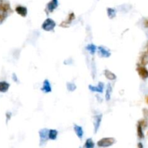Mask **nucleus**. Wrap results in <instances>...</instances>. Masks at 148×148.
Segmentation results:
<instances>
[{
  "mask_svg": "<svg viewBox=\"0 0 148 148\" xmlns=\"http://www.w3.org/2000/svg\"><path fill=\"white\" fill-rule=\"evenodd\" d=\"M57 26V23L55 21L51 18H47L44 21V23L41 25V28L46 32L53 31Z\"/></svg>",
  "mask_w": 148,
  "mask_h": 148,
  "instance_id": "nucleus-1",
  "label": "nucleus"
},
{
  "mask_svg": "<svg viewBox=\"0 0 148 148\" xmlns=\"http://www.w3.org/2000/svg\"><path fill=\"white\" fill-rule=\"evenodd\" d=\"M116 143V139L114 137H104L98 141L97 145L99 147H108Z\"/></svg>",
  "mask_w": 148,
  "mask_h": 148,
  "instance_id": "nucleus-2",
  "label": "nucleus"
},
{
  "mask_svg": "<svg viewBox=\"0 0 148 148\" xmlns=\"http://www.w3.org/2000/svg\"><path fill=\"white\" fill-rule=\"evenodd\" d=\"M48 132L49 129H42L39 131V137H40V145L43 146L47 142L48 138Z\"/></svg>",
  "mask_w": 148,
  "mask_h": 148,
  "instance_id": "nucleus-3",
  "label": "nucleus"
},
{
  "mask_svg": "<svg viewBox=\"0 0 148 148\" xmlns=\"http://www.w3.org/2000/svg\"><path fill=\"white\" fill-rule=\"evenodd\" d=\"M75 19V15L74 12H70V13L68 15L67 18L65 20V21H62L61 23H60L59 26L61 28H67L70 26L71 23H72V21Z\"/></svg>",
  "mask_w": 148,
  "mask_h": 148,
  "instance_id": "nucleus-4",
  "label": "nucleus"
},
{
  "mask_svg": "<svg viewBox=\"0 0 148 148\" xmlns=\"http://www.w3.org/2000/svg\"><path fill=\"white\" fill-rule=\"evenodd\" d=\"M137 72L139 76L142 78L143 80H145L148 78V69L145 66L142 65H138L137 67Z\"/></svg>",
  "mask_w": 148,
  "mask_h": 148,
  "instance_id": "nucleus-5",
  "label": "nucleus"
},
{
  "mask_svg": "<svg viewBox=\"0 0 148 148\" xmlns=\"http://www.w3.org/2000/svg\"><path fill=\"white\" fill-rule=\"evenodd\" d=\"M103 115L101 114H96L93 116V126H94V133L96 134L98 131L100 126L101 124Z\"/></svg>",
  "mask_w": 148,
  "mask_h": 148,
  "instance_id": "nucleus-6",
  "label": "nucleus"
},
{
  "mask_svg": "<svg viewBox=\"0 0 148 148\" xmlns=\"http://www.w3.org/2000/svg\"><path fill=\"white\" fill-rule=\"evenodd\" d=\"M89 90L91 92L93 93H103V89H104V83L102 82H99L97 85H90L88 86Z\"/></svg>",
  "mask_w": 148,
  "mask_h": 148,
  "instance_id": "nucleus-7",
  "label": "nucleus"
},
{
  "mask_svg": "<svg viewBox=\"0 0 148 148\" xmlns=\"http://www.w3.org/2000/svg\"><path fill=\"white\" fill-rule=\"evenodd\" d=\"M97 51L98 53V55L100 57H103V58H108L111 55L109 50H108L106 48H105V47L102 46H98Z\"/></svg>",
  "mask_w": 148,
  "mask_h": 148,
  "instance_id": "nucleus-8",
  "label": "nucleus"
},
{
  "mask_svg": "<svg viewBox=\"0 0 148 148\" xmlns=\"http://www.w3.org/2000/svg\"><path fill=\"white\" fill-rule=\"evenodd\" d=\"M59 6L58 0H51L46 5V12L48 13L53 12Z\"/></svg>",
  "mask_w": 148,
  "mask_h": 148,
  "instance_id": "nucleus-9",
  "label": "nucleus"
},
{
  "mask_svg": "<svg viewBox=\"0 0 148 148\" xmlns=\"http://www.w3.org/2000/svg\"><path fill=\"white\" fill-rule=\"evenodd\" d=\"M41 91H43L45 93H49L52 91V87H51V82L49 80L46 79L43 82V85L41 87Z\"/></svg>",
  "mask_w": 148,
  "mask_h": 148,
  "instance_id": "nucleus-10",
  "label": "nucleus"
},
{
  "mask_svg": "<svg viewBox=\"0 0 148 148\" xmlns=\"http://www.w3.org/2000/svg\"><path fill=\"white\" fill-rule=\"evenodd\" d=\"M15 12L20 15L21 17H26L28 15V9L26 7L22 6V5H18L15 7Z\"/></svg>",
  "mask_w": 148,
  "mask_h": 148,
  "instance_id": "nucleus-11",
  "label": "nucleus"
},
{
  "mask_svg": "<svg viewBox=\"0 0 148 148\" xmlns=\"http://www.w3.org/2000/svg\"><path fill=\"white\" fill-rule=\"evenodd\" d=\"M74 131H75V134H76V135L77 136V137L79 138V139H82L84 135V131L82 126L77 125V124H75V125H74Z\"/></svg>",
  "mask_w": 148,
  "mask_h": 148,
  "instance_id": "nucleus-12",
  "label": "nucleus"
},
{
  "mask_svg": "<svg viewBox=\"0 0 148 148\" xmlns=\"http://www.w3.org/2000/svg\"><path fill=\"white\" fill-rule=\"evenodd\" d=\"M103 75H104L106 78L107 79H108V80L114 81L116 80L117 78L116 75L114 72H111V70H109V69H105L104 72H103Z\"/></svg>",
  "mask_w": 148,
  "mask_h": 148,
  "instance_id": "nucleus-13",
  "label": "nucleus"
},
{
  "mask_svg": "<svg viewBox=\"0 0 148 148\" xmlns=\"http://www.w3.org/2000/svg\"><path fill=\"white\" fill-rule=\"evenodd\" d=\"M139 65L146 66L148 65V53L144 52L141 54L139 60Z\"/></svg>",
  "mask_w": 148,
  "mask_h": 148,
  "instance_id": "nucleus-14",
  "label": "nucleus"
},
{
  "mask_svg": "<svg viewBox=\"0 0 148 148\" xmlns=\"http://www.w3.org/2000/svg\"><path fill=\"white\" fill-rule=\"evenodd\" d=\"M11 7L9 3L6 2H0V12H4V13H7V12H11Z\"/></svg>",
  "mask_w": 148,
  "mask_h": 148,
  "instance_id": "nucleus-15",
  "label": "nucleus"
},
{
  "mask_svg": "<svg viewBox=\"0 0 148 148\" xmlns=\"http://www.w3.org/2000/svg\"><path fill=\"white\" fill-rule=\"evenodd\" d=\"M112 92H113L112 86H111V84L108 83V85H107L106 90V95H105V98H106V101H109V100H111Z\"/></svg>",
  "mask_w": 148,
  "mask_h": 148,
  "instance_id": "nucleus-16",
  "label": "nucleus"
},
{
  "mask_svg": "<svg viewBox=\"0 0 148 148\" xmlns=\"http://www.w3.org/2000/svg\"><path fill=\"white\" fill-rule=\"evenodd\" d=\"M10 85L5 81H1L0 82V92L1 93H6L8 91Z\"/></svg>",
  "mask_w": 148,
  "mask_h": 148,
  "instance_id": "nucleus-17",
  "label": "nucleus"
},
{
  "mask_svg": "<svg viewBox=\"0 0 148 148\" xmlns=\"http://www.w3.org/2000/svg\"><path fill=\"white\" fill-rule=\"evenodd\" d=\"M85 48L86 50L90 53V54H91V55H94V54L96 53V51H97L98 46H96L93 44H87Z\"/></svg>",
  "mask_w": 148,
  "mask_h": 148,
  "instance_id": "nucleus-18",
  "label": "nucleus"
},
{
  "mask_svg": "<svg viewBox=\"0 0 148 148\" xmlns=\"http://www.w3.org/2000/svg\"><path fill=\"white\" fill-rule=\"evenodd\" d=\"M143 128H142V126L137 123V137L139 139H143L145 138V134L143 132Z\"/></svg>",
  "mask_w": 148,
  "mask_h": 148,
  "instance_id": "nucleus-19",
  "label": "nucleus"
},
{
  "mask_svg": "<svg viewBox=\"0 0 148 148\" xmlns=\"http://www.w3.org/2000/svg\"><path fill=\"white\" fill-rule=\"evenodd\" d=\"M58 137V131L56 129H49L48 132V138L51 140H56Z\"/></svg>",
  "mask_w": 148,
  "mask_h": 148,
  "instance_id": "nucleus-20",
  "label": "nucleus"
},
{
  "mask_svg": "<svg viewBox=\"0 0 148 148\" xmlns=\"http://www.w3.org/2000/svg\"><path fill=\"white\" fill-rule=\"evenodd\" d=\"M107 15L110 19H114L116 16V11L114 8L108 7L107 8Z\"/></svg>",
  "mask_w": 148,
  "mask_h": 148,
  "instance_id": "nucleus-21",
  "label": "nucleus"
},
{
  "mask_svg": "<svg viewBox=\"0 0 148 148\" xmlns=\"http://www.w3.org/2000/svg\"><path fill=\"white\" fill-rule=\"evenodd\" d=\"M95 143L91 138H88L86 139L85 142V148H94Z\"/></svg>",
  "mask_w": 148,
  "mask_h": 148,
  "instance_id": "nucleus-22",
  "label": "nucleus"
},
{
  "mask_svg": "<svg viewBox=\"0 0 148 148\" xmlns=\"http://www.w3.org/2000/svg\"><path fill=\"white\" fill-rule=\"evenodd\" d=\"M67 89L69 92H74L77 89V85L75 83L72 82H69L67 83Z\"/></svg>",
  "mask_w": 148,
  "mask_h": 148,
  "instance_id": "nucleus-23",
  "label": "nucleus"
},
{
  "mask_svg": "<svg viewBox=\"0 0 148 148\" xmlns=\"http://www.w3.org/2000/svg\"><path fill=\"white\" fill-rule=\"evenodd\" d=\"M138 123L142 126L143 129H145V128L147 127V122L146 119H145V118L140 119L139 121H138Z\"/></svg>",
  "mask_w": 148,
  "mask_h": 148,
  "instance_id": "nucleus-24",
  "label": "nucleus"
},
{
  "mask_svg": "<svg viewBox=\"0 0 148 148\" xmlns=\"http://www.w3.org/2000/svg\"><path fill=\"white\" fill-rule=\"evenodd\" d=\"M7 13H4V12H0V23H3L5 20L6 19Z\"/></svg>",
  "mask_w": 148,
  "mask_h": 148,
  "instance_id": "nucleus-25",
  "label": "nucleus"
},
{
  "mask_svg": "<svg viewBox=\"0 0 148 148\" xmlns=\"http://www.w3.org/2000/svg\"><path fill=\"white\" fill-rule=\"evenodd\" d=\"M142 113L145 118H148V109L147 108H143L142 109Z\"/></svg>",
  "mask_w": 148,
  "mask_h": 148,
  "instance_id": "nucleus-26",
  "label": "nucleus"
},
{
  "mask_svg": "<svg viewBox=\"0 0 148 148\" xmlns=\"http://www.w3.org/2000/svg\"><path fill=\"white\" fill-rule=\"evenodd\" d=\"M137 148H144L143 144H142V142H139V143L137 144Z\"/></svg>",
  "mask_w": 148,
  "mask_h": 148,
  "instance_id": "nucleus-27",
  "label": "nucleus"
},
{
  "mask_svg": "<svg viewBox=\"0 0 148 148\" xmlns=\"http://www.w3.org/2000/svg\"><path fill=\"white\" fill-rule=\"evenodd\" d=\"M144 26H145V28H148V19L144 22Z\"/></svg>",
  "mask_w": 148,
  "mask_h": 148,
  "instance_id": "nucleus-28",
  "label": "nucleus"
},
{
  "mask_svg": "<svg viewBox=\"0 0 148 148\" xmlns=\"http://www.w3.org/2000/svg\"><path fill=\"white\" fill-rule=\"evenodd\" d=\"M12 77H13L14 80H15V82H17V77H16V75H15V74H13V75H12Z\"/></svg>",
  "mask_w": 148,
  "mask_h": 148,
  "instance_id": "nucleus-29",
  "label": "nucleus"
},
{
  "mask_svg": "<svg viewBox=\"0 0 148 148\" xmlns=\"http://www.w3.org/2000/svg\"><path fill=\"white\" fill-rule=\"evenodd\" d=\"M6 116H7V120H9V118H11V116H12V114H11L10 113H7Z\"/></svg>",
  "mask_w": 148,
  "mask_h": 148,
  "instance_id": "nucleus-30",
  "label": "nucleus"
},
{
  "mask_svg": "<svg viewBox=\"0 0 148 148\" xmlns=\"http://www.w3.org/2000/svg\"><path fill=\"white\" fill-rule=\"evenodd\" d=\"M146 103L148 104V96H147L146 97Z\"/></svg>",
  "mask_w": 148,
  "mask_h": 148,
  "instance_id": "nucleus-31",
  "label": "nucleus"
},
{
  "mask_svg": "<svg viewBox=\"0 0 148 148\" xmlns=\"http://www.w3.org/2000/svg\"><path fill=\"white\" fill-rule=\"evenodd\" d=\"M147 53H148V47H147Z\"/></svg>",
  "mask_w": 148,
  "mask_h": 148,
  "instance_id": "nucleus-32",
  "label": "nucleus"
},
{
  "mask_svg": "<svg viewBox=\"0 0 148 148\" xmlns=\"http://www.w3.org/2000/svg\"><path fill=\"white\" fill-rule=\"evenodd\" d=\"M0 2H1V1H0Z\"/></svg>",
  "mask_w": 148,
  "mask_h": 148,
  "instance_id": "nucleus-33",
  "label": "nucleus"
}]
</instances>
